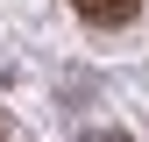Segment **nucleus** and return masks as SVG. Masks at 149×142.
Returning a JSON list of instances; mask_svg holds the SVG:
<instances>
[{
    "label": "nucleus",
    "mask_w": 149,
    "mask_h": 142,
    "mask_svg": "<svg viewBox=\"0 0 149 142\" xmlns=\"http://www.w3.org/2000/svg\"><path fill=\"white\" fill-rule=\"evenodd\" d=\"M71 7H78L85 22H100V29H121V22L142 14V0H71Z\"/></svg>",
    "instance_id": "obj_1"
}]
</instances>
